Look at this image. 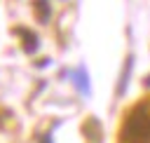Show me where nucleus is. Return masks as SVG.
<instances>
[{"mask_svg":"<svg viewBox=\"0 0 150 143\" xmlns=\"http://www.w3.org/2000/svg\"><path fill=\"white\" fill-rule=\"evenodd\" d=\"M122 138L127 143H150V115L145 108H136L124 122Z\"/></svg>","mask_w":150,"mask_h":143,"instance_id":"nucleus-1","label":"nucleus"},{"mask_svg":"<svg viewBox=\"0 0 150 143\" xmlns=\"http://www.w3.org/2000/svg\"><path fill=\"white\" fill-rule=\"evenodd\" d=\"M38 7H40L42 21H47V19H49V5H47V0H38Z\"/></svg>","mask_w":150,"mask_h":143,"instance_id":"nucleus-2","label":"nucleus"}]
</instances>
